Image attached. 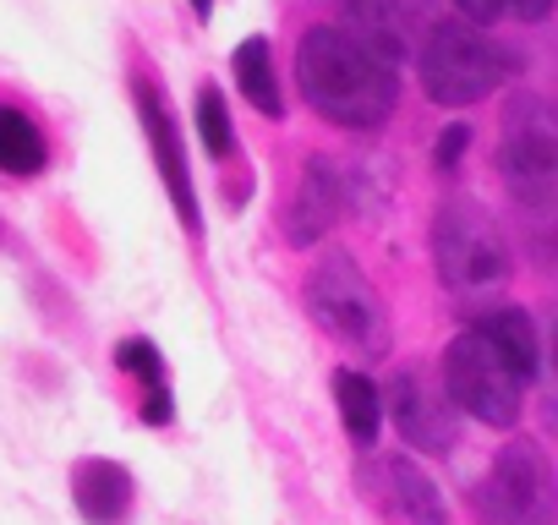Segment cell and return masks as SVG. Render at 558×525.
Segmentation results:
<instances>
[{
    "instance_id": "6da1fadb",
    "label": "cell",
    "mask_w": 558,
    "mask_h": 525,
    "mask_svg": "<svg viewBox=\"0 0 558 525\" xmlns=\"http://www.w3.org/2000/svg\"><path fill=\"white\" fill-rule=\"evenodd\" d=\"M296 83L302 99L329 121V126H351V132H373L395 115L400 83L395 66L378 61L351 28H307L296 45Z\"/></svg>"
},
{
    "instance_id": "7a4b0ae2",
    "label": "cell",
    "mask_w": 558,
    "mask_h": 525,
    "mask_svg": "<svg viewBox=\"0 0 558 525\" xmlns=\"http://www.w3.org/2000/svg\"><path fill=\"white\" fill-rule=\"evenodd\" d=\"M416 72H422V88L433 105L465 110L514 77V56L498 39H487L476 23H433L422 34Z\"/></svg>"
},
{
    "instance_id": "3957f363",
    "label": "cell",
    "mask_w": 558,
    "mask_h": 525,
    "mask_svg": "<svg viewBox=\"0 0 558 525\" xmlns=\"http://www.w3.org/2000/svg\"><path fill=\"white\" fill-rule=\"evenodd\" d=\"M433 262L460 302H487L509 285V246L476 197H449L433 213Z\"/></svg>"
},
{
    "instance_id": "277c9868",
    "label": "cell",
    "mask_w": 558,
    "mask_h": 525,
    "mask_svg": "<svg viewBox=\"0 0 558 525\" xmlns=\"http://www.w3.org/2000/svg\"><path fill=\"white\" fill-rule=\"evenodd\" d=\"M525 383H531V373L482 323L454 334V345L444 351V389H449L454 411H465L487 427H514L520 422Z\"/></svg>"
},
{
    "instance_id": "5b68a950",
    "label": "cell",
    "mask_w": 558,
    "mask_h": 525,
    "mask_svg": "<svg viewBox=\"0 0 558 525\" xmlns=\"http://www.w3.org/2000/svg\"><path fill=\"white\" fill-rule=\"evenodd\" d=\"M307 313L335 345L362 351V356H389V307L373 291V280L356 269V257L329 252L324 262H313Z\"/></svg>"
},
{
    "instance_id": "8992f818",
    "label": "cell",
    "mask_w": 558,
    "mask_h": 525,
    "mask_svg": "<svg viewBox=\"0 0 558 525\" xmlns=\"http://www.w3.org/2000/svg\"><path fill=\"white\" fill-rule=\"evenodd\" d=\"M498 175L514 203L553 208L558 203V110L536 94H514L504 105Z\"/></svg>"
},
{
    "instance_id": "52a82bcc",
    "label": "cell",
    "mask_w": 558,
    "mask_h": 525,
    "mask_svg": "<svg viewBox=\"0 0 558 525\" xmlns=\"http://www.w3.org/2000/svg\"><path fill=\"white\" fill-rule=\"evenodd\" d=\"M476 514L482 525H553L558 520V476L536 438H509L493 454L487 481L476 487Z\"/></svg>"
},
{
    "instance_id": "ba28073f",
    "label": "cell",
    "mask_w": 558,
    "mask_h": 525,
    "mask_svg": "<svg viewBox=\"0 0 558 525\" xmlns=\"http://www.w3.org/2000/svg\"><path fill=\"white\" fill-rule=\"evenodd\" d=\"M384 394H389L384 405H389V416H395V427L411 449H422V454L454 449V400H449L444 383H433L422 367H400Z\"/></svg>"
},
{
    "instance_id": "9c48e42d",
    "label": "cell",
    "mask_w": 558,
    "mask_h": 525,
    "mask_svg": "<svg viewBox=\"0 0 558 525\" xmlns=\"http://www.w3.org/2000/svg\"><path fill=\"white\" fill-rule=\"evenodd\" d=\"M132 99H137V121H143L148 148H154L159 181H165V192H170V203H175L181 224L197 235V230H203V208H197V192H192V170H186V154H181L175 121H170V110H165V99H159V88H154L148 77H137V83H132Z\"/></svg>"
},
{
    "instance_id": "30bf717a",
    "label": "cell",
    "mask_w": 558,
    "mask_h": 525,
    "mask_svg": "<svg viewBox=\"0 0 558 525\" xmlns=\"http://www.w3.org/2000/svg\"><path fill=\"white\" fill-rule=\"evenodd\" d=\"M50 126L17 94H0V186H28L50 170Z\"/></svg>"
},
{
    "instance_id": "8fae6325",
    "label": "cell",
    "mask_w": 558,
    "mask_h": 525,
    "mask_svg": "<svg viewBox=\"0 0 558 525\" xmlns=\"http://www.w3.org/2000/svg\"><path fill=\"white\" fill-rule=\"evenodd\" d=\"M345 197H351L345 170L335 159H307V170H302V181H296V192L286 203V241L313 246L345 213Z\"/></svg>"
},
{
    "instance_id": "7c38bea8",
    "label": "cell",
    "mask_w": 558,
    "mask_h": 525,
    "mask_svg": "<svg viewBox=\"0 0 558 525\" xmlns=\"http://www.w3.org/2000/svg\"><path fill=\"white\" fill-rule=\"evenodd\" d=\"M72 503L88 525H121L132 514V471L116 460H83L72 471Z\"/></svg>"
},
{
    "instance_id": "4fadbf2b",
    "label": "cell",
    "mask_w": 558,
    "mask_h": 525,
    "mask_svg": "<svg viewBox=\"0 0 558 525\" xmlns=\"http://www.w3.org/2000/svg\"><path fill=\"white\" fill-rule=\"evenodd\" d=\"M345 17H351V34H356L378 61H389V66H395V56H405V50H411V17H405V0H351Z\"/></svg>"
},
{
    "instance_id": "5bb4252c",
    "label": "cell",
    "mask_w": 558,
    "mask_h": 525,
    "mask_svg": "<svg viewBox=\"0 0 558 525\" xmlns=\"http://www.w3.org/2000/svg\"><path fill=\"white\" fill-rule=\"evenodd\" d=\"M116 367H121L126 378H137V389H143V422L165 427L175 405H170V383H165V356L154 351V340H121V345H116Z\"/></svg>"
},
{
    "instance_id": "9a60e30c",
    "label": "cell",
    "mask_w": 558,
    "mask_h": 525,
    "mask_svg": "<svg viewBox=\"0 0 558 525\" xmlns=\"http://www.w3.org/2000/svg\"><path fill=\"white\" fill-rule=\"evenodd\" d=\"M378 476L389 487V503L405 514V525H449V509H444L438 487L427 481V471H416L411 460H389Z\"/></svg>"
},
{
    "instance_id": "2e32d148",
    "label": "cell",
    "mask_w": 558,
    "mask_h": 525,
    "mask_svg": "<svg viewBox=\"0 0 558 525\" xmlns=\"http://www.w3.org/2000/svg\"><path fill=\"white\" fill-rule=\"evenodd\" d=\"M335 405H340V422L351 432V443H373L378 427H384V389L367 378V373H335Z\"/></svg>"
},
{
    "instance_id": "e0dca14e",
    "label": "cell",
    "mask_w": 558,
    "mask_h": 525,
    "mask_svg": "<svg viewBox=\"0 0 558 525\" xmlns=\"http://www.w3.org/2000/svg\"><path fill=\"white\" fill-rule=\"evenodd\" d=\"M235 83L246 94L252 110L263 115H286V99H279V77H274V56H268V39H246L235 50Z\"/></svg>"
},
{
    "instance_id": "ac0fdd59",
    "label": "cell",
    "mask_w": 558,
    "mask_h": 525,
    "mask_svg": "<svg viewBox=\"0 0 558 525\" xmlns=\"http://www.w3.org/2000/svg\"><path fill=\"white\" fill-rule=\"evenodd\" d=\"M197 132H203V148L214 154V159H230V148H235V137H230V110H225V94L208 83V88H197Z\"/></svg>"
},
{
    "instance_id": "d6986e66",
    "label": "cell",
    "mask_w": 558,
    "mask_h": 525,
    "mask_svg": "<svg viewBox=\"0 0 558 525\" xmlns=\"http://www.w3.org/2000/svg\"><path fill=\"white\" fill-rule=\"evenodd\" d=\"M542 373H547V427H558V329L542 351Z\"/></svg>"
},
{
    "instance_id": "ffe728a7",
    "label": "cell",
    "mask_w": 558,
    "mask_h": 525,
    "mask_svg": "<svg viewBox=\"0 0 558 525\" xmlns=\"http://www.w3.org/2000/svg\"><path fill=\"white\" fill-rule=\"evenodd\" d=\"M454 7H460V23H476V28L509 12V7H504V0H454Z\"/></svg>"
},
{
    "instance_id": "44dd1931",
    "label": "cell",
    "mask_w": 558,
    "mask_h": 525,
    "mask_svg": "<svg viewBox=\"0 0 558 525\" xmlns=\"http://www.w3.org/2000/svg\"><path fill=\"white\" fill-rule=\"evenodd\" d=\"M504 7H509L520 23H542V17H553L558 0H504Z\"/></svg>"
},
{
    "instance_id": "7402d4cb",
    "label": "cell",
    "mask_w": 558,
    "mask_h": 525,
    "mask_svg": "<svg viewBox=\"0 0 558 525\" xmlns=\"http://www.w3.org/2000/svg\"><path fill=\"white\" fill-rule=\"evenodd\" d=\"M460 148H465V126H449V132H444V143H438V164L449 170V164L460 159Z\"/></svg>"
},
{
    "instance_id": "603a6c76",
    "label": "cell",
    "mask_w": 558,
    "mask_h": 525,
    "mask_svg": "<svg viewBox=\"0 0 558 525\" xmlns=\"http://www.w3.org/2000/svg\"><path fill=\"white\" fill-rule=\"evenodd\" d=\"M192 7H197V17H208V0H192Z\"/></svg>"
},
{
    "instance_id": "cb8c5ba5",
    "label": "cell",
    "mask_w": 558,
    "mask_h": 525,
    "mask_svg": "<svg viewBox=\"0 0 558 525\" xmlns=\"http://www.w3.org/2000/svg\"><path fill=\"white\" fill-rule=\"evenodd\" d=\"M340 7H351V0H340Z\"/></svg>"
}]
</instances>
